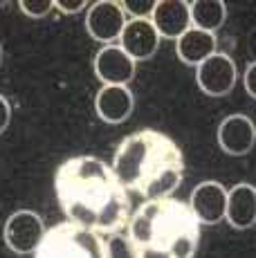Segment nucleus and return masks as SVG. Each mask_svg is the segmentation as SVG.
I'll return each instance as SVG.
<instances>
[{"label":"nucleus","mask_w":256,"mask_h":258,"mask_svg":"<svg viewBox=\"0 0 256 258\" xmlns=\"http://www.w3.org/2000/svg\"><path fill=\"white\" fill-rule=\"evenodd\" d=\"M47 229L43 218L32 209H18L7 218L3 229L5 245L18 256H29L36 251Z\"/></svg>","instance_id":"obj_5"},{"label":"nucleus","mask_w":256,"mask_h":258,"mask_svg":"<svg viewBox=\"0 0 256 258\" xmlns=\"http://www.w3.org/2000/svg\"><path fill=\"white\" fill-rule=\"evenodd\" d=\"M243 81H245V90H247V94L254 99L256 97V63H249L247 66Z\"/></svg>","instance_id":"obj_22"},{"label":"nucleus","mask_w":256,"mask_h":258,"mask_svg":"<svg viewBox=\"0 0 256 258\" xmlns=\"http://www.w3.org/2000/svg\"><path fill=\"white\" fill-rule=\"evenodd\" d=\"M157 0H124L121 3V9L124 14H128L131 18H151L155 9Z\"/></svg>","instance_id":"obj_17"},{"label":"nucleus","mask_w":256,"mask_h":258,"mask_svg":"<svg viewBox=\"0 0 256 258\" xmlns=\"http://www.w3.org/2000/svg\"><path fill=\"white\" fill-rule=\"evenodd\" d=\"M88 0H75V3H66V0H56L54 3V9H58L61 14H66V16H72V14H81L83 9L88 7Z\"/></svg>","instance_id":"obj_20"},{"label":"nucleus","mask_w":256,"mask_h":258,"mask_svg":"<svg viewBox=\"0 0 256 258\" xmlns=\"http://www.w3.org/2000/svg\"><path fill=\"white\" fill-rule=\"evenodd\" d=\"M112 173L126 191L144 200L171 198L184 182V153L166 133L142 128L119 142Z\"/></svg>","instance_id":"obj_2"},{"label":"nucleus","mask_w":256,"mask_h":258,"mask_svg":"<svg viewBox=\"0 0 256 258\" xmlns=\"http://www.w3.org/2000/svg\"><path fill=\"white\" fill-rule=\"evenodd\" d=\"M218 52V38L216 34L203 32V29L189 27L184 34L175 41V54L184 66L198 68L203 61Z\"/></svg>","instance_id":"obj_15"},{"label":"nucleus","mask_w":256,"mask_h":258,"mask_svg":"<svg viewBox=\"0 0 256 258\" xmlns=\"http://www.w3.org/2000/svg\"><path fill=\"white\" fill-rule=\"evenodd\" d=\"M225 220L234 229L245 231L256 225V186L249 182H240L227 191Z\"/></svg>","instance_id":"obj_14"},{"label":"nucleus","mask_w":256,"mask_h":258,"mask_svg":"<svg viewBox=\"0 0 256 258\" xmlns=\"http://www.w3.org/2000/svg\"><path fill=\"white\" fill-rule=\"evenodd\" d=\"M151 23L157 29L160 38L178 41L191 27V14L186 0H157L151 14Z\"/></svg>","instance_id":"obj_12"},{"label":"nucleus","mask_w":256,"mask_h":258,"mask_svg":"<svg viewBox=\"0 0 256 258\" xmlns=\"http://www.w3.org/2000/svg\"><path fill=\"white\" fill-rule=\"evenodd\" d=\"M18 7L29 18H45L54 9V0H21Z\"/></svg>","instance_id":"obj_18"},{"label":"nucleus","mask_w":256,"mask_h":258,"mask_svg":"<svg viewBox=\"0 0 256 258\" xmlns=\"http://www.w3.org/2000/svg\"><path fill=\"white\" fill-rule=\"evenodd\" d=\"M9 123H12V106H9L7 97L0 94V135L9 128Z\"/></svg>","instance_id":"obj_21"},{"label":"nucleus","mask_w":256,"mask_h":258,"mask_svg":"<svg viewBox=\"0 0 256 258\" xmlns=\"http://www.w3.org/2000/svg\"><path fill=\"white\" fill-rule=\"evenodd\" d=\"M160 34L153 27L151 18H131L124 25V32L119 36V45L135 63L140 61H151L160 49Z\"/></svg>","instance_id":"obj_8"},{"label":"nucleus","mask_w":256,"mask_h":258,"mask_svg":"<svg viewBox=\"0 0 256 258\" xmlns=\"http://www.w3.org/2000/svg\"><path fill=\"white\" fill-rule=\"evenodd\" d=\"M186 205L198 220V225H218L225 220L227 188L216 180H205L191 191Z\"/></svg>","instance_id":"obj_9"},{"label":"nucleus","mask_w":256,"mask_h":258,"mask_svg":"<svg viewBox=\"0 0 256 258\" xmlns=\"http://www.w3.org/2000/svg\"><path fill=\"white\" fill-rule=\"evenodd\" d=\"M137 63L117 43L103 45L95 56V74L103 86H128L135 79Z\"/></svg>","instance_id":"obj_11"},{"label":"nucleus","mask_w":256,"mask_h":258,"mask_svg":"<svg viewBox=\"0 0 256 258\" xmlns=\"http://www.w3.org/2000/svg\"><path fill=\"white\" fill-rule=\"evenodd\" d=\"M135 94L128 86H101L95 97V110L101 121L119 126L133 115Z\"/></svg>","instance_id":"obj_13"},{"label":"nucleus","mask_w":256,"mask_h":258,"mask_svg":"<svg viewBox=\"0 0 256 258\" xmlns=\"http://www.w3.org/2000/svg\"><path fill=\"white\" fill-rule=\"evenodd\" d=\"M236 81H238V66L225 52L211 54L207 61L196 68V83L207 97H227L234 92Z\"/></svg>","instance_id":"obj_6"},{"label":"nucleus","mask_w":256,"mask_h":258,"mask_svg":"<svg viewBox=\"0 0 256 258\" xmlns=\"http://www.w3.org/2000/svg\"><path fill=\"white\" fill-rule=\"evenodd\" d=\"M54 191L68 220L97 236H115L128 225V193L99 157L77 155L66 160L54 175Z\"/></svg>","instance_id":"obj_1"},{"label":"nucleus","mask_w":256,"mask_h":258,"mask_svg":"<svg viewBox=\"0 0 256 258\" xmlns=\"http://www.w3.org/2000/svg\"><path fill=\"white\" fill-rule=\"evenodd\" d=\"M34 258H106V242L95 231L68 220L47 229Z\"/></svg>","instance_id":"obj_4"},{"label":"nucleus","mask_w":256,"mask_h":258,"mask_svg":"<svg viewBox=\"0 0 256 258\" xmlns=\"http://www.w3.org/2000/svg\"><path fill=\"white\" fill-rule=\"evenodd\" d=\"M126 25V14L121 9L119 0H97L88 5L86 14V29L90 38L103 45H112L119 41Z\"/></svg>","instance_id":"obj_7"},{"label":"nucleus","mask_w":256,"mask_h":258,"mask_svg":"<svg viewBox=\"0 0 256 258\" xmlns=\"http://www.w3.org/2000/svg\"><path fill=\"white\" fill-rule=\"evenodd\" d=\"M106 258H135L126 236H110V240L106 242Z\"/></svg>","instance_id":"obj_19"},{"label":"nucleus","mask_w":256,"mask_h":258,"mask_svg":"<svg viewBox=\"0 0 256 258\" xmlns=\"http://www.w3.org/2000/svg\"><path fill=\"white\" fill-rule=\"evenodd\" d=\"M3 61H5V52H3V43H0V68H3Z\"/></svg>","instance_id":"obj_23"},{"label":"nucleus","mask_w":256,"mask_h":258,"mask_svg":"<svg viewBox=\"0 0 256 258\" xmlns=\"http://www.w3.org/2000/svg\"><path fill=\"white\" fill-rule=\"evenodd\" d=\"M126 240L135 258H194L200 225L186 202L175 198L146 200L128 218Z\"/></svg>","instance_id":"obj_3"},{"label":"nucleus","mask_w":256,"mask_h":258,"mask_svg":"<svg viewBox=\"0 0 256 258\" xmlns=\"http://www.w3.org/2000/svg\"><path fill=\"white\" fill-rule=\"evenodd\" d=\"M216 140L223 153H227L231 157H243L247 153H252L256 144V126L247 115H229L220 121Z\"/></svg>","instance_id":"obj_10"},{"label":"nucleus","mask_w":256,"mask_h":258,"mask_svg":"<svg viewBox=\"0 0 256 258\" xmlns=\"http://www.w3.org/2000/svg\"><path fill=\"white\" fill-rule=\"evenodd\" d=\"M191 27L216 34L227 21V5L223 0H194L189 3Z\"/></svg>","instance_id":"obj_16"}]
</instances>
